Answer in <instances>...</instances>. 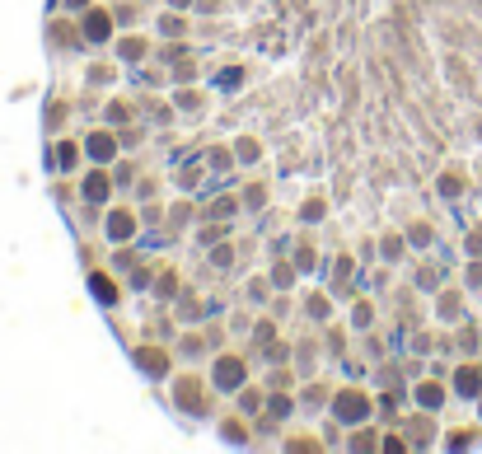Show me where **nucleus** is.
Here are the masks:
<instances>
[{
	"label": "nucleus",
	"mask_w": 482,
	"mask_h": 454,
	"mask_svg": "<svg viewBox=\"0 0 482 454\" xmlns=\"http://www.w3.org/2000/svg\"><path fill=\"white\" fill-rule=\"evenodd\" d=\"M239 375H244V370H239V360H225V365H220V384H234Z\"/></svg>",
	"instance_id": "nucleus-1"
},
{
	"label": "nucleus",
	"mask_w": 482,
	"mask_h": 454,
	"mask_svg": "<svg viewBox=\"0 0 482 454\" xmlns=\"http://www.w3.org/2000/svg\"><path fill=\"white\" fill-rule=\"evenodd\" d=\"M337 412H346V417H360V412H365V403H360V398H342V407H337Z\"/></svg>",
	"instance_id": "nucleus-2"
}]
</instances>
